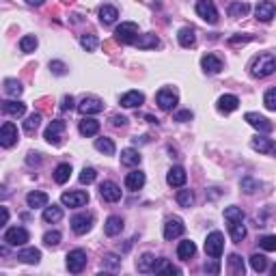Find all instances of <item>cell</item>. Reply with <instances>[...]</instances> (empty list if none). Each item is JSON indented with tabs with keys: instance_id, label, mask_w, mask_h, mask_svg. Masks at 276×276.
<instances>
[{
	"instance_id": "43",
	"label": "cell",
	"mask_w": 276,
	"mask_h": 276,
	"mask_svg": "<svg viewBox=\"0 0 276 276\" xmlns=\"http://www.w3.org/2000/svg\"><path fill=\"white\" fill-rule=\"evenodd\" d=\"M37 37H35V35H26V37H22L19 39V50H22V52H35V50H37Z\"/></svg>"
},
{
	"instance_id": "30",
	"label": "cell",
	"mask_w": 276,
	"mask_h": 276,
	"mask_svg": "<svg viewBox=\"0 0 276 276\" xmlns=\"http://www.w3.org/2000/svg\"><path fill=\"white\" fill-rule=\"evenodd\" d=\"M177 39H179V43H182L184 48H192L194 41H197V31H194L192 26H184L182 31H179Z\"/></svg>"
},
{
	"instance_id": "15",
	"label": "cell",
	"mask_w": 276,
	"mask_h": 276,
	"mask_svg": "<svg viewBox=\"0 0 276 276\" xmlns=\"http://www.w3.org/2000/svg\"><path fill=\"white\" fill-rule=\"evenodd\" d=\"M99 194H102L104 201H108V203H117V201H121V188H119L114 182H104L99 185Z\"/></svg>"
},
{
	"instance_id": "18",
	"label": "cell",
	"mask_w": 276,
	"mask_h": 276,
	"mask_svg": "<svg viewBox=\"0 0 276 276\" xmlns=\"http://www.w3.org/2000/svg\"><path fill=\"white\" fill-rule=\"evenodd\" d=\"M201 67H203L205 74H220L222 72V61L218 56H214V54H205L201 58Z\"/></svg>"
},
{
	"instance_id": "32",
	"label": "cell",
	"mask_w": 276,
	"mask_h": 276,
	"mask_svg": "<svg viewBox=\"0 0 276 276\" xmlns=\"http://www.w3.org/2000/svg\"><path fill=\"white\" fill-rule=\"evenodd\" d=\"M250 147L259 153H272L274 151V143L270 138H263V136H257L250 140Z\"/></svg>"
},
{
	"instance_id": "26",
	"label": "cell",
	"mask_w": 276,
	"mask_h": 276,
	"mask_svg": "<svg viewBox=\"0 0 276 276\" xmlns=\"http://www.w3.org/2000/svg\"><path fill=\"white\" fill-rule=\"evenodd\" d=\"M134 46H136L138 50H151V48H158V46H160V39L155 37L153 33L138 35V39L134 41Z\"/></svg>"
},
{
	"instance_id": "10",
	"label": "cell",
	"mask_w": 276,
	"mask_h": 276,
	"mask_svg": "<svg viewBox=\"0 0 276 276\" xmlns=\"http://www.w3.org/2000/svg\"><path fill=\"white\" fill-rule=\"evenodd\" d=\"M184 231H185L184 220L177 218V216H173V218H168L166 222H164V239L179 238V235H184Z\"/></svg>"
},
{
	"instance_id": "54",
	"label": "cell",
	"mask_w": 276,
	"mask_h": 276,
	"mask_svg": "<svg viewBox=\"0 0 276 276\" xmlns=\"http://www.w3.org/2000/svg\"><path fill=\"white\" fill-rule=\"evenodd\" d=\"M104 265L106 268H112V270H117L119 265H121V259L117 257V255H112V253H108L106 257H104Z\"/></svg>"
},
{
	"instance_id": "27",
	"label": "cell",
	"mask_w": 276,
	"mask_h": 276,
	"mask_svg": "<svg viewBox=\"0 0 276 276\" xmlns=\"http://www.w3.org/2000/svg\"><path fill=\"white\" fill-rule=\"evenodd\" d=\"M2 112L4 114H11V117H22V114L26 112V104L7 99V102H2Z\"/></svg>"
},
{
	"instance_id": "19",
	"label": "cell",
	"mask_w": 276,
	"mask_h": 276,
	"mask_svg": "<svg viewBox=\"0 0 276 276\" xmlns=\"http://www.w3.org/2000/svg\"><path fill=\"white\" fill-rule=\"evenodd\" d=\"M143 102H145V95L140 91H128L125 95H121L123 108H138V106H143Z\"/></svg>"
},
{
	"instance_id": "42",
	"label": "cell",
	"mask_w": 276,
	"mask_h": 276,
	"mask_svg": "<svg viewBox=\"0 0 276 276\" xmlns=\"http://www.w3.org/2000/svg\"><path fill=\"white\" fill-rule=\"evenodd\" d=\"M250 268L255 270V272H265L268 270V259L263 257V255H259V253H255L253 257H250Z\"/></svg>"
},
{
	"instance_id": "58",
	"label": "cell",
	"mask_w": 276,
	"mask_h": 276,
	"mask_svg": "<svg viewBox=\"0 0 276 276\" xmlns=\"http://www.w3.org/2000/svg\"><path fill=\"white\" fill-rule=\"evenodd\" d=\"M110 123H112L114 128H123V125L128 123V119H125L123 114H112V117H110Z\"/></svg>"
},
{
	"instance_id": "7",
	"label": "cell",
	"mask_w": 276,
	"mask_h": 276,
	"mask_svg": "<svg viewBox=\"0 0 276 276\" xmlns=\"http://www.w3.org/2000/svg\"><path fill=\"white\" fill-rule=\"evenodd\" d=\"M61 203L65 207H82V205L89 203V192H82V190H74V192H63Z\"/></svg>"
},
{
	"instance_id": "44",
	"label": "cell",
	"mask_w": 276,
	"mask_h": 276,
	"mask_svg": "<svg viewBox=\"0 0 276 276\" xmlns=\"http://www.w3.org/2000/svg\"><path fill=\"white\" fill-rule=\"evenodd\" d=\"M39 125H41V114L35 112V114H31V117L26 119V121H24V132H26V134H35Z\"/></svg>"
},
{
	"instance_id": "53",
	"label": "cell",
	"mask_w": 276,
	"mask_h": 276,
	"mask_svg": "<svg viewBox=\"0 0 276 276\" xmlns=\"http://www.w3.org/2000/svg\"><path fill=\"white\" fill-rule=\"evenodd\" d=\"M50 69H52L54 76H65V74H67V65L63 61H52L50 63Z\"/></svg>"
},
{
	"instance_id": "35",
	"label": "cell",
	"mask_w": 276,
	"mask_h": 276,
	"mask_svg": "<svg viewBox=\"0 0 276 276\" xmlns=\"http://www.w3.org/2000/svg\"><path fill=\"white\" fill-rule=\"evenodd\" d=\"M61 218H63V207H58V205H48V207H43V220H46V222H58Z\"/></svg>"
},
{
	"instance_id": "13",
	"label": "cell",
	"mask_w": 276,
	"mask_h": 276,
	"mask_svg": "<svg viewBox=\"0 0 276 276\" xmlns=\"http://www.w3.org/2000/svg\"><path fill=\"white\" fill-rule=\"evenodd\" d=\"M93 227V216L91 214H76L72 218V229L76 235H84L89 233Z\"/></svg>"
},
{
	"instance_id": "6",
	"label": "cell",
	"mask_w": 276,
	"mask_h": 276,
	"mask_svg": "<svg viewBox=\"0 0 276 276\" xmlns=\"http://www.w3.org/2000/svg\"><path fill=\"white\" fill-rule=\"evenodd\" d=\"M18 138H19V134H18L16 125H13L11 121L2 123V128H0V145H2L4 149H9V147H13V145L18 143Z\"/></svg>"
},
{
	"instance_id": "34",
	"label": "cell",
	"mask_w": 276,
	"mask_h": 276,
	"mask_svg": "<svg viewBox=\"0 0 276 276\" xmlns=\"http://www.w3.org/2000/svg\"><path fill=\"white\" fill-rule=\"evenodd\" d=\"M69 177H72V164H58L56 170H54V182L56 184H67Z\"/></svg>"
},
{
	"instance_id": "23",
	"label": "cell",
	"mask_w": 276,
	"mask_h": 276,
	"mask_svg": "<svg viewBox=\"0 0 276 276\" xmlns=\"http://www.w3.org/2000/svg\"><path fill=\"white\" fill-rule=\"evenodd\" d=\"M117 18H119V11H117V7H112V4H104V7L99 9V22H102L104 26L114 24Z\"/></svg>"
},
{
	"instance_id": "36",
	"label": "cell",
	"mask_w": 276,
	"mask_h": 276,
	"mask_svg": "<svg viewBox=\"0 0 276 276\" xmlns=\"http://www.w3.org/2000/svg\"><path fill=\"white\" fill-rule=\"evenodd\" d=\"M153 274H182V270L175 268L173 263H168L166 259H158V263L153 268Z\"/></svg>"
},
{
	"instance_id": "39",
	"label": "cell",
	"mask_w": 276,
	"mask_h": 276,
	"mask_svg": "<svg viewBox=\"0 0 276 276\" xmlns=\"http://www.w3.org/2000/svg\"><path fill=\"white\" fill-rule=\"evenodd\" d=\"M22 91H24V87L18 82V80H13V78L4 80V93H7V95H11V97H19Z\"/></svg>"
},
{
	"instance_id": "50",
	"label": "cell",
	"mask_w": 276,
	"mask_h": 276,
	"mask_svg": "<svg viewBox=\"0 0 276 276\" xmlns=\"http://www.w3.org/2000/svg\"><path fill=\"white\" fill-rule=\"evenodd\" d=\"M61 238H63V235L58 233V231H48V233L43 235V244L52 248V246H58V244H61Z\"/></svg>"
},
{
	"instance_id": "40",
	"label": "cell",
	"mask_w": 276,
	"mask_h": 276,
	"mask_svg": "<svg viewBox=\"0 0 276 276\" xmlns=\"http://www.w3.org/2000/svg\"><path fill=\"white\" fill-rule=\"evenodd\" d=\"M229 270L231 272H233L235 276H244V261H242V257H239V255H231L229 257Z\"/></svg>"
},
{
	"instance_id": "1",
	"label": "cell",
	"mask_w": 276,
	"mask_h": 276,
	"mask_svg": "<svg viewBox=\"0 0 276 276\" xmlns=\"http://www.w3.org/2000/svg\"><path fill=\"white\" fill-rule=\"evenodd\" d=\"M274 72H276V56L270 52L259 54L253 61V65H250V74H253L255 78H268V76H272Z\"/></svg>"
},
{
	"instance_id": "9",
	"label": "cell",
	"mask_w": 276,
	"mask_h": 276,
	"mask_svg": "<svg viewBox=\"0 0 276 276\" xmlns=\"http://www.w3.org/2000/svg\"><path fill=\"white\" fill-rule=\"evenodd\" d=\"M197 13H199V18H203L207 24L218 22V11H216L212 0H199L197 2Z\"/></svg>"
},
{
	"instance_id": "49",
	"label": "cell",
	"mask_w": 276,
	"mask_h": 276,
	"mask_svg": "<svg viewBox=\"0 0 276 276\" xmlns=\"http://www.w3.org/2000/svg\"><path fill=\"white\" fill-rule=\"evenodd\" d=\"M259 246L263 250H268V253H274L276 250V235H263V238L259 239Z\"/></svg>"
},
{
	"instance_id": "55",
	"label": "cell",
	"mask_w": 276,
	"mask_h": 276,
	"mask_svg": "<svg viewBox=\"0 0 276 276\" xmlns=\"http://www.w3.org/2000/svg\"><path fill=\"white\" fill-rule=\"evenodd\" d=\"M203 270H205L207 274H218V272H220V263H218V259L207 261V263L203 265Z\"/></svg>"
},
{
	"instance_id": "62",
	"label": "cell",
	"mask_w": 276,
	"mask_h": 276,
	"mask_svg": "<svg viewBox=\"0 0 276 276\" xmlns=\"http://www.w3.org/2000/svg\"><path fill=\"white\" fill-rule=\"evenodd\" d=\"M7 220H9V209H7V207H2V227L7 224Z\"/></svg>"
},
{
	"instance_id": "5",
	"label": "cell",
	"mask_w": 276,
	"mask_h": 276,
	"mask_svg": "<svg viewBox=\"0 0 276 276\" xmlns=\"http://www.w3.org/2000/svg\"><path fill=\"white\" fill-rule=\"evenodd\" d=\"M2 239L7 246H24L28 242V231L24 227H11V229L4 231Z\"/></svg>"
},
{
	"instance_id": "20",
	"label": "cell",
	"mask_w": 276,
	"mask_h": 276,
	"mask_svg": "<svg viewBox=\"0 0 276 276\" xmlns=\"http://www.w3.org/2000/svg\"><path fill=\"white\" fill-rule=\"evenodd\" d=\"M145 173H140V170H132V173H128V177H125V188L132 190V192H136L145 185Z\"/></svg>"
},
{
	"instance_id": "17",
	"label": "cell",
	"mask_w": 276,
	"mask_h": 276,
	"mask_svg": "<svg viewBox=\"0 0 276 276\" xmlns=\"http://www.w3.org/2000/svg\"><path fill=\"white\" fill-rule=\"evenodd\" d=\"M188 182V175H185V170L182 166H173L166 173V184L173 185V188H182Z\"/></svg>"
},
{
	"instance_id": "59",
	"label": "cell",
	"mask_w": 276,
	"mask_h": 276,
	"mask_svg": "<svg viewBox=\"0 0 276 276\" xmlns=\"http://www.w3.org/2000/svg\"><path fill=\"white\" fill-rule=\"evenodd\" d=\"M74 104H76V102H74L72 95H65L63 102H61V110H72V108H74Z\"/></svg>"
},
{
	"instance_id": "4",
	"label": "cell",
	"mask_w": 276,
	"mask_h": 276,
	"mask_svg": "<svg viewBox=\"0 0 276 276\" xmlns=\"http://www.w3.org/2000/svg\"><path fill=\"white\" fill-rule=\"evenodd\" d=\"M84 268H87V253H84L82 248L69 250V253H67V270H69V272L80 274Z\"/></svg>"
},
{
	"instance_id": "56",
	"label": "cell",
	"mask_w": 276,
	"mask_h": 276,
	"mask_svg": "<svg viewBox=\"0 0 276 276\" xmlns=\"http://www.w3.org/2000/svg\"><path fill=\"white\" fill-rule=\"evenodd\" d=\"M253 35H235V37H231L229 39V43L231 46H235V43H248V41H253Z\"/></svg>"
},
{
	"instance_id": "22",
	"label": "cell",
	"mask_w": 276,
	"mask_h": 276,
	"mask_svg": "<svg viewBox=\"0 0 276 276\" xmlns=\"http://www.w3.org/2000/svg\"><path fill=\"white\" fill-rule=\"evenodd\" d=\"M18 259L22 261V263L37 265L39 261H41V250H37V248H22L18 253Z\"/></svg>"
},
{
	"instance_id": "8",
	"label": "cell",
	"mask_w": 276,
	"mask_h": 276,
	"mask_svg": "<svg viewBox=\"0 0 276 276\" xmlns=\"http://www.w3.org/2000/svg\"><path fill=\"white\" fill-rule=\"evenodd\" d=\"M65 128H67V125H65L63 119H56V121H52V123L48 125L43 138H46L50 145H54V147H56V145H61V134L65 132Z\"/></svg>"
},
{
	"instance_id": "37",
	"label": "cell",
	"mask_w": 276,
	"mask_h": 276,
	"mask_svg": "<svg viewBox=\"0 0 276 276\" xmlns=\"http://www.w3.org/2000/svg\"><path fill=\"white\" fill-rule=\"evenodd\" d=\"M229 233H231V239H233V242H242L246 238L244 220H239V222H229Z\"/></svg>"
},
{
	"instance_id": "61",
	"label": "cell",
	"mask_w": 276,
	"mask_h": 276,
	"mask_svg": "<svg viewBox=\"0 0 276 276\" xmlns=\"http://www.w3.org/2000/svg\"><path fill=\"white\" fill-rule=\"evenodd\" d=\"M28 4H31V7H41L43 2H46V0H26Z\"/></svg>"
},
{
	"instance_id": "41",
	"label": "cell",
	"mask_w": 276,
	"mask_h": 276,
	"mask_svg": "<svg viewBox=\"0 0 276 276\" xmlns=\"http://www.w3.org/2000/svg\"><path fill=\"white\" fill-rule=\"evenodd\" d=\"M95 149L102 151L104 155H114V143L110 138H97L95 140Z\"/></svg>"
},
{
	"instance_id": "64",
	"label": "cell",
	"mask_w": 276,
	"mask_h": 276,
	"mask_svg": "<svg viewBox=\"0 0 276 276\" xmlns=\"http://www.w3.org/2000/svg\"><path fill=\"white\" fill-rule=\"evenodd\" d=\"M272 153H274V155H276V147H274V151H272Z\"/></svg>"
},
{
	"instance_id": "12",
	"label": "cell",
	"mask_w": 276,
	"mask_h": 276,
	"mask_svg": "<svg viewBox=\"0 0 276 276\" xmlns=\"http://www.w3.org/2000/svg\"><path fill=\"white\" fill-rule=\"evenodd\" d=\"M244 119L250 125H253L255 129H259V132H263V134H270L274 129V123L270 121V119H265V117H261V114H257V112H246Z\"/></svg>"
},
{
	"instance_id": "28",
	"label": "cell",
	"mask_w": 276,
	"mask_h": 276,
	"mask_svg": "<svg viewBox=\"0 0 276 276\" xmlns=\"http://www.w3.org/2000/svg\"><path fill=\"white\" fill-rule=\"evenodd\" d=\"M140 160H143V155L132 147H128V149H123L121 151V164L123 166H138Z\"/></svg>"
},
{
	"instance_id": "31",
	"label": "cell",
	"mask_w": 276,
	"mask_h": 276,
	"mask_svg": "<svg viewBox=\"0 0 276 276\" xmlns=\"http://www.w3.org/2000/svg\"><path fill=\"white\" fill-rule=\"evenodd\" d=\"M194 253H197V246H194V242H190V239H184V242H179V246H177V257L182 259V261L192 259Z\"/></svg>"
},
{
	"instance_id": "38",
	"label": "cell",
	"mask_w": 276,
	"mask_h": 276,
	"mask_svg": "<svg viewBox=\"0 0 276 276\" xmlns=\"http://www.w3.org/2000/svg\"><path fill=\"white\" fill-rule=\"evenodd\" d=\"M248 11H250L248 2H242V0H238V2H233L229 7V16L231 18H246L248 16Z\"/></svg>"
},
{
	"instance_id": "24",
	"label": "cell",
	"mask_w": 276,
	"mask_h": 276,
	"mask_svg": "<svg viewBox=\"0 0 276 276\" xmlns=\"http://www.w3.org/2000/svg\"><path fill=\"white\" fill-rule=\"evenodd\" d=\"M238 106H239L238 95H222V97L218 99V110H220V112H224V114L238 110Z\"/></svg>"
},
{
	"instance_id": "11",
	"label": "cell",
	"mask_w": 276,
	"mask_h": 276,
	"mask_svg": "<svg viewBox=\"0 0 276 276\" xmlns=\"http://www.w3.org/2000/svg\"><path fill=\"white\" fill-rule=\"evenodd\" d=\"M155 102H158V106L162 110H173L177 106L179 97L173 89H162V91H158V95H155Z\"/></svg>"
},
{
	"instance_id": "29",
	"label": "cell",
	"mask_w": 276,
	"mask_h": 276,
	"mask_svg": "<svg viewBox=\"0 0 276 276\" xmlns=\"http://www.w3.org/2000/svg\"><path fill=\"white\" fill-rule=\"evenodd\" d=\"M48 194L46 192H28L26 203L31 209H39V207H48Z\"/></svg>"
},
{
	"instance_id": "51",
	"label": "cell",
	"mask_w": 276,
	"mask_h": 276,
	"mask_svg": "<svg viewBox=\"0 0 276 276\" xmlns=\"http://www.w3.org/2000/svg\"><path fill=\"white\" fill-rule=\"evenodd\" d=\"M95 177H97V173H95V168H91V166H84L82 168V173H80V184H93L95 182Z\"/></svg>"
},
{
	"instance_id": "52",
	"label": "cell",
	"mask_w": 276,
	"mask_h": 276,
	"mask_svg": "<svg viewBox=\"0 0 276 276\" xmlns=\"http://www.w3.org/2000/svg\"><path fill=\"white\" fill-rule=\"evenodd\" d=\"M263 104H265V108H268V110H276V89H270V91H265Z\"/></svg>"
},
{
	"instance_id": "46",
	"label": "cell",
	"mask_w": 276,
	"mask_h": 276,
	"mask_svg": "<svg viewBox=\"0 0 276 276\" xmlns=\"http://www.w3.org/2000/svg\"><path fill=\"white\" fill-rule=\"evenodd\" d=\"M239 188H242L246 194H255L261 188V184L257 182V179H253V177H244L242 182H239Z\"/></svg>"
},
{
	"instance_id": "47",
	"label": "cell",
	"mask_w": 276,
	"mask_h": 276,
	"mask_svg": "<svg viewBox=\"0 0 276 276\" xmlns=\"http://www.w3.org/2000/svg\"><path fill=\"white\" fill-rule=\"evenodd\" d=\"M177 203L182 205V207H192V203H194L192 190H179L177 192Z\"/></svg>"
},
{
	"instance_id": "63",
	"label": "cell",
	"mask_w": 276,
	"mask_h": 276,
	"mask_svg": "<svg viewBox=\"0 0 276 276\" xmlns=\"http://www.w3.org/2000/svg\"><path fill=\"white\" fill-rule=\"evenodd\" d=\"M272 274H274V276H276V265H274V268H272Z\"/></svg>"
},
{
	"instance_id": "21",
	"label": "cell",
	"mask_w": 276,
	"mask_h": 276,
	"mask_svg": "<svg viewBox=\"0 0 276 276\" xmlns=\"http://www.w3.org/2000/svg\"><path fill=\"white\" fill-rule=\"evenodd\" d=\"M123 231V218L121 216H110L106 220V224H104V233L108 235V238H114V235H119Z\"/></svg>"
},
{
	"instance_id": "57",
	"label": "cell",
	"mask_w": 276,
	"mask_h": 276,
	"mask_svg": "<svg viewBox=\"0 0 276 276\" xmlns=\"http://www.w3.org/2000/svg\"><path fill=\"white\" fill-rule=\"evenodd\" d=\"M175 121H182V123L192 121V112H190V110H179V112L175 114Z\"/></svg>"
},
{
	"instance_id": "45",
	"label": "cell",
	"mask_w": 276,
	"mask_h": 276,
	"mask_svg": "<svg viewBox=\"0 0 276 276\" xmlns=\"http://www.w3.org/2000/svg\"><path fill=\"white\" fill-rule=\"evenodd\" d=\"M80 46L87 50V52H93L99 46V39L95 35H80Z\"/></svg>"
},
{
	"instance_id": "60",
	"label": "cell",
	"mask_w": 276,
	"mask_h": 276,
	"mask_svg": "<svg viewBox=\"0 0 276 276\" xmlns=\"http://www.w3.org/2000/svg\"><path fill=\"white\" fill-rule=\"evenodd\" d=\"M26 162H28V166H39V164H41V158H39V153H28Z\"/></svg>"
},
{
	"instance_id": "33",
	"label": "cell",
	"mask_w": 276,
	"mask_h": 276,
	"mask_svg": "<svg viewBox=\"0 0 276 276\" xmlns=\"http://www.w3.org/2000/svg\"><path fill=\"white\" fill-rule=\"evenodd\" d=\"M155 263H158V259H155L151 253H145L143 257L136 261V268H138V272H143V274H145V272H153Z\"/></svg>"
},
{
	"instance_id": "16",
	"label": "cell",
	"mask_w": 276,
	"mask_h": 276,
	"mask_svg": "<svg viewBox=\"0 0 276 276\" xmlns=\"http://www.w3.org/2000/svg\"><path fill=\"white\" fill-rule=\"evenodd\" d=\"M78 110L84 114V117H89V114H97L104 110V102L97 97H84L82 102L78 104Z\"/></svg>"
},
{
	"instance_id": "25",
	"label": "cell",
	"mask_w": 276,
	"mask_h": 276,
	"mask_svg": "<svg viewBox=\"0 0 276 276\" xmlns=\"http://www.w3.org/2000/svg\"><path fill=\"white\" fill-rule=\"evenodd\" d=\"M78 129H80V134L82 136H95V134L99 132V121H95V119H91V117H84L82 121H80V125H78Z\"/></svg>"
},
{
	"instance_id": "2",
	"label": "cell",
	"mask_w": 276,
	"mask_h": 276,
	"mask_svg": "<svg viewBox=\"0 0 276 276\" xmlns=\"http://www.w3.org/2000/svg\"><path fill=\"white\" fill-rule=\"evenodd\" d=\"M114 39H117L119 43H123V46L134 43L138 39V24L121 22V26H117V31H114Z\"/></svg>"
},
{
	"instance_id": "48",
	"label": "cell",
	"mask_w": 276,
	"mask_h": 276,
	"mask_svg": "<svg viewBox=\"0 0 276 276\" xmlns=\"http://www.w3.org/2000/svg\"><path fill=\"white\" fill-rule=\"evenodd\" d=\"M224 218H227V222H239V220H244V212L233 205V207L224 209Z\"/></svg>"
},
{
	"instance_id": "14",
	"label": "cell",
	"mask_w": 276,
	"mask_h": 276,
	"mask_svg": "<svg viewBox=\"0 0 276 276\" xmlns=\"http://www.w3.org/2000/svg\"><path fill=\"white\" fill-rule=\"evenodd\" d=\"M255 16H257L259 22H272L276 16V4L272 0H261L257 9H255Z\"/></svg>"
},
{
	"instance_id": "3",
	"label": "cell",
	"mask_w": 276,
	"mask_h": 276,
	"mask_svg": "<svg viewBox=\"0 0 276 276\" xmlns=\"http://www.w3.org/2000/svg\"><path fill=\"white\" fill-rule=\"evenodd\" d=\"M222 248H224V235L220 233V231H212V233L207 235V239H205V253L212 259H220Z\"/></svg>"
}]
</instances>
